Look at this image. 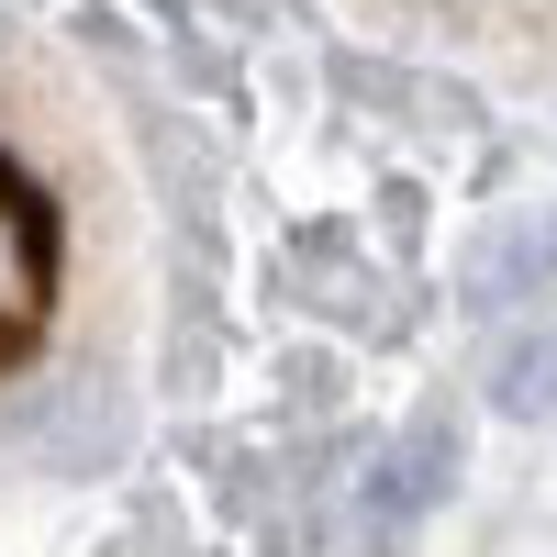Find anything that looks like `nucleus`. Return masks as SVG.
<instances>
[{
  "label": "nucleus",
  "mask_w": 557,
  "mask_h": 557,
  "mask_svg": "<svg viewBox=\"0 0 557 557\" xmlns=\"http://www.w3.org/2000/svg\"><path fill=\"white\" fill-rule=\"evenodd\" d=\"M491 401L513 412V424H557V323H546V335H524L513 357L491 368Z\"/></svg>",
  "instance_id": "1"
}]
</instances>
